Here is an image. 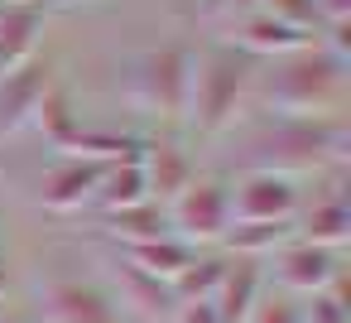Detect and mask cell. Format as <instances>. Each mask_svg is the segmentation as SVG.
I'll use <instances>...</instances> for the list:
<instances>
[{
  "mask_svg": "<svg viewBox=\"0 0 351 323\" xmlns=\"http://www.w3.org/2000/svg\"><path fill=\"white\" fill-rule=\"evenodd\" d=\"M231 145L241 155V169H265V174H284V179H322L332 169L346 164L351 150V126L346 111L341 116H269L255 111L250 121H236Z\"/></svg>",
  "mask_w": 351,
  "mask_h": 323,
  "instance_id": "cell-1",
  "label": "cell"
},
{
  "mask_svg": "<svg viewBox=\"0 0 351 323\" xmlns=\"http://www.w3.org/2000/svg\"><path fill=\"white\" fill-rule=\"evenodd\" d=\"M346 87H351V63H341L322 44H308L298 54L255 68L250 107L269 116H341Z\"/></svg>",
  "mask_w": 351,
  "mask_h": 323,
  "instance_id": "cell-2",
  "label": "cell"
},
{
  "mask_svg": "<svg viewBox=\"0 0 351 323\" xmlns=\"http://www.w3.org/2000/svg\"><path fill=\"white\" fill-rule=\"evenodd\" d=\"M255 58H245L241 49L207 44L202 54H193V87H188V116L183 126H193L197 135H226L245 111H250V82H255Z\"/></svg>",
  "mask_w": 351,
  "mask_h": 323,
  "instance_id": "cell-3",
  "label": "cell"
},
{
  "mask_svg": "<svg viewBox=\"0 0 351 323\" xmlns=\"http://www.w3.org/2000/svg\"><path fill=\"white\" fill-rule=\"evenodd\" d=\"M188 87H193V49H183V44L149 49L130 68L135 102L159 121H183L188 116Z\"/></svg>",
  "mask_w": 351,
  "mask_h": 323,
  "instance_id": "cell-4",
  "label": "cell"
},
{
  "mask_svg": "<svg viewBox=\"0 0 351 323\" xmlns=\"http://www.w3.org/2000/svg\"><path fill=\"white\" fill-rule=\"evenodd\" d=\"M164 212H169V232L178 241H188L193 251H212L221 241V232L231 227V188L221 174H197Z\"/></svg>",
  "mask_w": 351,
  "mask_h": 323,
  "instance_id": "cell-5",
  "label": "cell"
},
{
  "mask_svg": "<svg viewBox=\"0 0 351 323\" xmlns=\"http://www.w3.org/2000/svg\"><path fill=\"white\" fill-rule=\"evenodd\" d=\"M341 260H346L341 251H327V246H313V241H298V236H293V241H284V246L269 256L265 280H269V289H279V294L308 299V294H317V289H327L332 280L346 275Z\"/></svg>",
  "mask_w": 351,
  "mask_h": 323,
  "instance_id": "cell-6",
  "label": "cell"
},
{
  "mask_svg": "<svg viewBox=\"0 0 351 323\" xmlns=\"http://www.w3.org/2000/svg\"><path fill=\"white\" fill-rule=\"evenodd\" d=\"M226 188H231V222H293L303 203L298 179L265 169H241L236 179H226Z\"/></svg>",
  "mask_w": 351,
  "mask_h": 323,
  "instance_id": "cell-7",
  "label": "cell"
},
{
  "mask_svg": "<svg viewBox=\"0 0 351 323\" xmlns=\"http://www.w3.org/2000/svg\"><path fill=\"white\" fill-rule=\"evenodd\" d=\"M39 323H121V309L106 285L63 275L39 289Z\"/></svg>",
  "mask_w": 351,
  "mask_h": 323,
  "instance_id": "cell-8",
  "label": "cell"
},
{
  "mask_svg": "<svg viewBox=\"0 0 351 323\" xmlns=\"http://www.w3.org/2000/svg\"><path fill=\"white\" fill-rule=\"evenodd\" d=\"M53 82H58V63H53L49 54H34L29 63L0 73V135L25 131Z\"/></svg>",
  "mask_w": 351,
  "mask_h": 323,
  "instance_id": "cell-9",
  "label": "cell"
},
{
  "mask_svg": "<svg viewBox=\"0 0 351 323\" xmlns=\"http://www.w3.org/2000/svg\"><path fill=\"white\" fill-rule=\"evenodd\" d=\"M226 44L241 49V54L255 58V63H269V58H284V54H298V49L317 44V39H313V34H298V30H289V25H279V20L265 15V10H255V15L231 20Z\"/></svg>",
  "mask_w": 351,
  "mask_h": 323,
  "instance_id": "cell-10",
  "label": "cell"
},
{
  "mask_svg": "<svg viewBox=\"0 0 351 323\" xmlns=\"http://www.w3.org/2000/svg\"><path fill=\"white\" fill-rule=\"evenodd\" d=\"M49 30V0H25V5H0V73H10L44 54Z\"/></svg>",
  "mask_w": 351,
  "mask_h": 323,
  "instance_id": "cell-11",
  "label": "cell"
},
{
  "mask_svg": "<svg viewBox=\"0 0 351 323\" xmlns=\"http://www.w3.org/2000/svg\"><path fill=\"white\" fill-rule=\"evenodd\" d=\"M140 174H145V188H149V203L169 208V203L197 179V164H193V155H188L178 140H145V150H140Z\"/></svg>",
  "mask_w": 351,
  "mask_h": 323,
  "instance_id": "cell-12",
  "label": "cell"
},
{
  "mask_svg": "<svg viewBox=\"0 0 351 323\" xmlns=\"http://www.w3.org/2000/svg\"><path fill=\"white\" fill-rule=\"evenodd\" d=\"M106 164H92V159H77V155H58L44 179H39V203L49 212H77L92 203L97 193V179H101Z\"/></svg>",
  "mask_w": 351,
  "mask_h": 323,
  "instance_id": "cell-13",
  "label": "cell"
},
{
  "mask_svg": "<svg viewBox=\"0 0 351 323\" xmlns=\"http://www.w3.org/2000/svg\"><path fill=\"white\" fill-rule=\"evenodd\" d=\"M293 236L313 241V246H327V251H346V241H351V203H346V193L327 188L313 203H298Z\"/></svg>",
  "mask_w": 351,
  "mask_h": 323,
  "instance_id": "cell-14",
  "label": "cell"
},
{
  "mask_svg": "<svg viewBox=\"0 0 351 323\" xmlns=\"http://www.w3.org/2000/svg\"><path fill=\"white\" fill-rule=\"evenodd\" d=\"M106 294L116 299V309H125V313H135L145 323H169L173 309H178V299H173V289L164 280H149V275L130 270L125 260L111 265V289Z\"/></svg>",
  "mask_w": 351,
  "mask_h": 323,
  "instance_id": "cell-15",
  "label": "cell"
},
{
  "mask_svg": "<svg viewBox=\"0 0 351 323\" xmlns=\"http://www.w3.org/2000/svg\"><path fill=\"white\" fill-rule=\"evenodd\" d=\"M265 265L260 260H241V256H226L221 260V280H217V294H212V304H217V313H221V323H245V313L255 309V299L265 294Z\"/></svg>",
  "mask_w": 351,
  "mask_h": 323,
  "instance_id": "cell-16",
  "label": "cell"
},
{
  "mask_svg": "<svg viewBox=\"0 0 351 323\" xmlns=\"http://www.w3.org/2000/svg\"><path fill=\"white\" fill-rule=\"evenodd\" d=\"M193 246L188 241H178L173 232L169 236H154V241H140V246H121V260L130 265V270H140V275H149V280H164V285H173L188 265H193Z\"/></svg>",
  "mask_w": 351,
  "mask_h": 323,
  "instance_id": "cell-17",
  "label": "cell"
},
{
  "mask_svg": "<svg viewBox=\"0 0 351 323\" xmlns=\"http://www.w3.org/2000/svg\"><path fill=\"white\" fill-rule=\"evenodd\" d=\"M284 241H293V222H231L217 241L221 256H241V260H269Z\"/></svg>",
  "mask_w": 351,
  "mask_h": 323,
  "instance_id": "cell-18",
  "label": "cell"
},
{
  "mask_svg": "<svg viewBox=\"0 0 351 323\" xmlns=\"http://www.w3.org/2000/svg\"><path fill=\"white\" fill-rule=\"evenodd\" d=\"M101 232L116 246H140V241L169 236V212L159 203H135V208H121V212H101Z\"/></svg>",
  "mask_w": 351,
  "mask_h": 323,
  "instance_id": "cell-19",
  "label": "cell"
},
{
  "mask_svg": "<svg viewBox=\"0 0 351 323\" xmlns=\"http://www.w3.org/2000/svg\"><path fill=\"white\" fill-rule=\"evenodd\" d=\"M140 150H145V140L121 135V131H101V126H77V135L63 145V155H77L92 164H125V159H140Z\"/></svg>",
  "mask_w": 351,
  "mask_h": 323,
  "instance_id": "cell-20",
  "label": "cell"
},
{
  "mask_svg": "<svg viewBox=\"0 0 351 323\" xmlns=\"http://www.w3.org/2000/svg\"><path fill=\"white\" fill-rule=\"evenodd\" d=\"M92 203L101 212H121V208H135V203H149V188H145V174H140V159H125V164H106L101 179H97V193Z\"/></svg>",
  "mask_w": 351,
  "mask_h": 323,
  "instance_id": "cell-21",
  "label": "cell"
},
{
  "mask_svg": "<svg viewBox=\"0 0 351 323\" xmlns=\"http://www.w3.org/2000/svg\"><path fill=\"white\" fill-rule=\"evenodd\" d=\"M29 126H39V135H44L53 150H63V145L77 135L82 116L73 111V97H68V87H63V82H53V87L44 92V102H39V111H34V121H29Z\"/></svg>",
  "mask_w": 351,
  "mask_h": 323,
  "instance_id": "cell-22",
  "label": "cell"
},
{
  "mask_svg": "<svg viewBox=\"0 0 351 323\" xmlns=\"http://www.w3.org/2000/svg\"><path fill=\"white\" fill-rule=\"evenodd\" d=\"M221 260H226L221 251H197V256H193V265L169 285V289H173V299H178V304L212 299V294H217V280H221Z\"/></svg>",
  "mask_w": 351,
  "mask_h": 323,
  "instance_id": "cell-23",
  "label": "cell"
},
{
  "mask_svg": "<svg viewBox=\"0 0 351 323\" xmlns=\"http://www.w3.org/2000/svg\"><path fill=\"white\" fill-rule=\"evenodd\" d=\"M298 313H303V323H351V294H346V280H332L327 289L298 299Z\"/></svg>",
  "mask_w": 351,
  "mask_h": 323,
  "instance_id": "cell-24",
  "label": "cell"
},
{
  "mask_svg": "<svg viewBox=\"0 0 351 323\" xmlns=\"http://www.w3.org/2000/svg\"><path fill=\"white\" fill-rule=\"evenodd\" d=\"M260 10H265V15H274L279 25L298 30V34H313V39H317V30H322V20H317V5H313V0H265Z\"/></svg>",
  "mask_w": 351,
  "mask_h": 323,
  "instance_id": "cell-25",
  "label": "cell"
},
{
  "mask_svg": "<svg viewBox=\"0 0 351 323\" xmlns=\"http://www.w3.org/2000/svg\"><path fill=\"white\" fill-rule=\"evenodd\" d=\"M245 323H303V313H298L293 294H279V289L265 285V294L255 299V309L245 313Z\"/></svg>",
  "mask_w": 351,
  "mask_h": 323,
  "instance_id": "cell-26",
  "label": "cell"
},
{
  "mask_svg": "<svg viewBox=\"0 0 351 323\" xmlns=\"http://www.w3.org/2000/svg\"><path fill=\"white\" fill-rule=\"evenodd\" d=\"M169 323H221V313L212 299H193V304H178Z\"/></svg>",
  "mask_w": 351,
  "mask_h": 323,
  "instance_id": "cell-27",
  "label": "cell"
},
{
  "mask_svg": "<svg viewBox=\"0 0 351 323\" xmlns=\"http://www.w3.org/2000/svg\"><path fill=\"white\" fill-rule=\"evenodd\" d=\"M317 5V20L327 25V20H351V0H313Z\"/></svg>",
  "mask_w": 351,
  "mask_h": 323,
  "instance_id": "cell-28",
  "label": "cell"
},
{
  "mask_svg": "<svg viewBox=\"0 0 351 323\" xmlns=\"http://www.w3.org/2000/svg\"><path fill=\"white\" fill-rule=\"evenodd\" d=\"M265 5V0H226V15L221 20H241V15H255Z\"/></svg>",
  "mask_w": 351,
  "mask_h": 323,
  "instance_id": "cell-29",
  "label": "cell"
},
{
  "mask_svg": "<svg viewBox=\"0 0 351 323\" xmlns=\"http://www.w3.org/2000/svg\"><path fill=\"white\" fill-rule=\"evenodd\" d=\"M197 15H207V20H221V15H226V0H197Z\"/></svg>",
  "mask_w": 351,
  "mask_h": 323,
  "instance_id": "cell-30",
  "label": "cell"
},
{
  "mask_svg": "<svg viewBox=\"0 0 351 323\" xmlns=\"http://www.w3.org/2000/svg\"><path fill=\"white\" fill-rule=\"evenodd\" d=\"M5 294H10V270L0 265V299H5Z\"/></svg>",
  "mask_w": 351,
  "mask_h": 323,
  "instance_id": "cell-31",
  "label": "cell"
},
{
  "mask_svg": "<svg viewBox=\"0 0 351 323\" xmlns=\"http://www.w3.org/2000/svg\"><path fill=\"white\" fill-rule=\"evenodd\" d=\"M0 323H39V318H0Z\"/></svg>",
  "mask_w": 351,
  "mask_h": 323,
  "instance_id": "cell-32",
  "label": "cell"
},
{
  "mask_svg": "<svg viewBox=\"0 0 351 323\" xmlns=\"http://www.w3.org/2000/svg\"><path fill=\"white\" fill-rule=\"evenodd\" d=\"M0 5H25V0H0Z\"/></svg>",
  "mask_w": 351,
  "mask_h": 323,
  "instance_id": "cell-33",
  "label": "cell"
},
{
  "mask_svg": "<svg viewBox=\"0 0 351 323\" xmlns=\"http://www.w3.org/2000/svg\"><path fill=\"white\" fill-rule=\"evenodd\" d=\"M0 265H5V241H0Z\"/></svg>",
  "mask_w": 351,
  "mask_h": 323,
  "instance_id": "cell-34",
  "label": "cell"
}]
</instances>
